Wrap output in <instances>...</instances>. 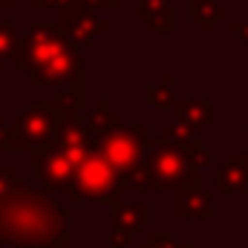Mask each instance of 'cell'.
<instances>
[{
    "instance_id": "1",
    "label": "cell",
    "mask_w": 248,
    "mask_h": 248,
    "mask_svg": "<svg viewBox=\"0 0 248 248\" xmlns=\"http://www.w3.org/2000/svg\"><path fill=\"white\" fill-rule=\"evenodd\" d=\"M61 222V211L44 196H20L0 202V243H32L49 237Z\"/></svg>"
},
{
    "instance_id": "2",
    "label": "cell",
    "mask_w": 248,
    "mask_h": 248,
    "mask_svg": "<svg viewBox=\"0 0 248 248\" xmlns=\"http://www.w3.org/2000/svg\"><path fill=\"white\" fill-rule=\"evenodd\" d=\"M78 63L81 61L75 58V49H69L61 38H55L49 29L29 35L23 41V52L17 58V66L23 72H29L35 84L66 81L75 72Z\"/></svg>"
},
{
    "instance_id": "3",
    "label": "cell",
    "mask_w": 248,
    "mask_h": 248,
    "mask_svg": "<svg viewBox=\"0 0 248 248\" xmlns=\"http://www.w3.org/2000/svg\"><path fill=\"white\" fill-rule=\"evenodd\" d=\"M119 182V165L104 153H87L75 168V193L81 190V199L95 202H113Z\"/></svg>"
},
{
    "instance_id": "4",
    "label": "cell",
    "mask_w": 248,
    "mask_h": 248,
    "mask_svg": "<svg viewBox=\"0 0 248 248\" xmlns=\"http://www.w3.org/2000/svg\"><path fill=\"white\" fill-rule=\"evenodd\" d=\"M141 133H133V130H116V133H110L107 136V156L119 165V168H124V170H130L133 168V162L141 156Z\"/></svg>"
},
{
    "instance_id": "5",
    "label": "cell",
    "mask_w": 248,
    "mask_h": 248,
    "mask_svg": "<svg viewBox=\"0 0 248 248\" xmlns=\"http://www.w3.org/2000/svg\"><path fill=\"white\" fill-rule=\"evenodd\" d=\"M185 170H187V165H185V159H182V153L162 150V153H156V162H153V170L150 173L159 176L156 185H176L185 176Z\"/></svg>"
},
{
    "instance_id": "6",
    "label": "cell",
    "mask_w": 248,
    "mask_h": 248,
    "mask_svg": "<svg viewBox=\"0 0 248 248\" xmlns=\"http://www.w3.org/2000/svg\"><path fill=\"white\" fill-rule=\"evenodd\" d=\"M17 133L23 136L26 144H41V141L52 133V122L44 116V110H32V113H26V116L20 119Z\"/></svg>"
},
{
    "instance_id": "7",
    "label": "cell",
    "mask_w": 248,
    "mask_h": 248,
    "mask_svg": "<svg viewBox=\"0 0 248 248\" xmlns=\"http://www.w3.org/2000/svg\"><path fill=\"white\" fill-rule=\"evenodd\" d=\"M217 185L219 187H243L246 185V176L240 170H234V168H225V179H219Z\"/></svg>"
},
{
    "instance_id": "8",
    "label": "cell",
    "mask_w": 248,
    "mask_h": 248,
    "mask_svg": "<svg viewBox=\"0 0 248 248\" xmlns=\"http://www.w3.org/2000/svg\"><path fill=\"white\" fill-rule=\"evenodd\" d=\"M12 44H15V29L6 26V23H0V55H9Z\"/></svg>"
},
{
    "instance_id": "9",
    "label": "cell",
    "mask_w": 248,
    "mask_h": 248,
    "mask_svg": "<svg viewBox=\"0 0 248 248\" xmlns=\"http://www.w3.org/2000/svg\"><path fill=\"white\" fill-rule=\"evenodd\" d=\"M12 182H15V168H0V196L9 193Z\"/></svg>"
},
{
    "instance_id": "10",
    "label": "cell",
    "mask_w": 248,
    "mask_h": 248,
    "mask_svg": "<svg viewBox=\"0 0 248 248\" xmlns=\"http://www.w3.org/2000/svg\"><path fill=\"white\" fill-rule=\"evenodd\" d=\"M141 211H147V208H141V205H139V208H136V214H141ZM124 214H127V217H133V208H127ZM130 225H141V219H130Z\"/></svg>"
},
{
    "instance_id": "11",
    "label": "cell",
    "mask_w": 248,
    "mask_h": 248,
    "mask_svg": "<svg viewBox=\"0 0 248 248\" xmlns=\"http://www.w3.org/2000/svg\"><path fill=\"white\" fill-rule=\"evenodd\" d=\"M9 3H12V0H9Z\"/></svg>"
}]
</instances>
